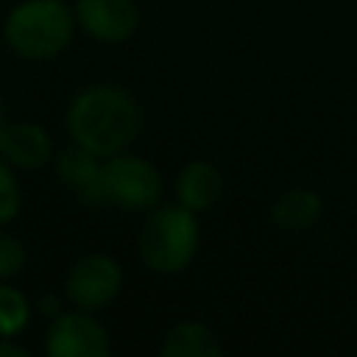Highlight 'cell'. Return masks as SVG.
I'll return each instance as SVG.
<instances>
[{"mask_svg": "<svg viewBox=\"0 0 357 357\" xmlns=\"http://www.w3.org/2000/svg\"><path fill=\"white\" fill-rule=\"evenodd\" d=\"M64 123L75 145L106 159L134 142L142 126V114L137 100L126 89L98 84L81 89L70 100Z\"/></svg>", "mask_w": 357, "mask_h": 357, "instance_id": "6da1fadb", "label": "cell"}, {"mask_svg": "<svg viewBox=\"0 0 357 357\" xmlns=\"http://www.w3.org/2000/svg\"><path fill=\"white\" fill-rule=\"evenodd\" d=\"M75 14L64 0H20L3 20V42L28 61H45L67 50Z\"/></svg>", "mask_w": 357, "mask_h": 357, "instance_id": "7a4b0ae2", "label": "cell"}, {"mask_svg": "<svg viewBox=\"0 0 357 357\" xmlns=\"http://www.w3.org/2000/svg\"><path fill=\"white\" fill-rule=\"evenodd\" d=\"M137 248L148 271L165 273V276L181 273L198 251L195 212L181 204L156 206L139 229Z\"/></svg>", "mask_w": 357, "mask_h": 357, "instance_id": "3957f363", "label": "cell"}, {"mask_svg": "<svg viewBox=\"0 0 357 357\" xmlns=\"http://www.w3.org/2000/svg\"><path fill=\"white\" fill-rule=\"evenodd\" d=\"M103 192L106 204H114L120 209H153L162 195V176L153 162L120 151L103 159Z\"/></svg>", "mask_w": 357, "mask_h": 357, "instance_id": "277c9868", "label": "cell"}, {"mask_svg": "<svg viewBox=\"0 0 357 357\" xmlns=\"http://www.w3.org/2000/svg\"><path fill=\"white\" fill-rule=\"evenodd\" d=\"M123 290V268L109 254L81 257L64 276V298L78 310H100Z\"/></svg>", "mask_w": 357, "mask_h": 357, "instance_id": "5b68a950", "label": "cell"}, {"mask_svg": "<svg viewBox=\"0 0 357 357\" xmlns=\"http://www.w3.org/2000/svg\"><path fill=\"white\" fill-rule=\"evenodd\" d=\"M112 349L106 329L86 310H61L50 318L45 332V351L50 357H106Z\"/></svg>", "mask_w": 357, "mask_h": 357, "instance_id": "8992f818", "label": "cell"}, {"mask_svg": "<svg viewBox=\"0 0 357 357\" xmlns=\"http://www.w3.org/2000/svg\"><path fill=\"white\" fill-rule=\"evenodd\" d=\"M75 25L98 42L117 45L134 36L139 25V11L134 0H75Z\"/></svg>", "mask_w": 357, "mask_h": 357, "instance_id": "52a82bcc", "label": "cell"}, {"mask_svg": "<svg viewBox=\"0 0 357 357\" xmlns=\"http://www.w3.org/2000/svg\"><path fill=\"white\" fill-rule=\"evenodd\" d=\"M56 176L59 181L81 201L89 206H103L106 192H103V162L92 151L81 145H70L56 156Z\"/></svg>", "mask_w": 357, "mask_h": 357, "instance_id": "ba28073f", "label": "cell"}, {"mask_svg": "<svg viewBox=\"0 0 357 357\" xmlns=\"http://www.w3.org/2000/svg\"><path fill=\"white\" fill-rule=\"evenodd\" d=\"M0 156L14 170H39L53 159V139L45 126L14 120L0 131Z\"/></svg>", "mask_w": 357, "mask_h": 357, "instance_id": "9c48e42d", "label": "cell"}, {"mask_svg": "<svg viewBox=\"0 0 357 357\" xmlns=\"http://www.w3.org/2000/svg\"><path fill=\"white\" fill-rule=\"evenodd\" d=\"M220 192H223V176L206 159L187 162L176 176V201L192 212H204L215 206Z\"/></svg>", "mask_w": 357, "mask_h": 357, "instance_id": "30bf717a", "label": "cell"}, {"mask_svg": "<svg viewBox=\"0 0 357 357\" xmlns=\"http://www.w3.org/2000/svg\"><path fill=\"white\" fill-rule=\"evenodd\" d=\"M220 351L218 332L201 321H178L162 340V357H218Z\"/></svg>", "mask_w": 357, "mask_h": 357, "instance_id": "8fae6325", "label": "cell"}, {"mask_svg": "<svg viewBox=\"0 0 357 357\" xmlns=\"http://www.w3.org/2000/svg\"><path fill=\"white\" fill-rule=\"evenodd\" d=\"M321 212H324L321 195L315 190L296 187V190H287L276 198V204L271 209V218L284 231H304V229H312L321 220Z\"/></svg>", "mask_w": 357, "mask_h": 357, "instance_id": "7c38bea8", "label": "cell"}, {"mask_svg": "<svg viewBox=\"0 0 357 357\" xmlns=\"http://www.w3.org/2000/svg\"><path fill=\"white\" fill-rule=\"evenodd\" d=\"M31 321V301L28 296L8 284V282H0V335L6 337H17Z\"/></svg>", "mask_w": 357, "mask_h": 357, "instance_id": "4fadbf2b", "label": "cell"}, {"mask_svg": "<svg viewBox=\"0 0 357 357\" xmlns=\"http://www.w3.org/2000/svg\"><path fill=\"white\" fill-rule=\"evenodd\" d=\"M22 206V190L14 176V167L0 156V226H8Z\"/></svg>", "mask_w": 357, "mask_h": 357, "instance_id": "5bb4252c", "label": "cell"}, {"mask_svg": "<svg viewBox=\"0 0 357 357\" xmlns=\"http://www.w3.org/2000/svg\"><path fill=\"white\" fill-rule=\"evenodd\" d=\"M25 262H28V254L22 240L14 237L6 226H0V282H11L14 276H20Z\"/></svg>", "mask_w": 357, "mask_h": 357, "instance_id": "9a60e30c", "label": "cell"}, {"mask_svg": "<svg viewBox=\"0 0 357 357\" xmlns=\"http://www.w3.org/2000/svg\"><path fill=\"white\" fill-rule=\"evenodd\" d=\"M31 351L22 346V343H17L14 337H6V335H0V357H28Z\"/></svg>", "mask_w": 357, "mask_h": 357, "instance_id": "2e32d148", "label": "cell"}, {"mask_svg": "<svg viewBox=\"0 0 357 357\" xmlns=\"http://www.w3.org/2000/svg\"><path fill=\"white\" fill-rule=\"evenodd\" d=\"M39 310H42L47 318L59 315V312H61V301H59V296H56V293H45V296L39 298Z\"/></svg>", "mask_w": 357, "mask_h": 357, "instance_id": "e0dca14e", "label": "cell"}, {"mask_svg": "<svg viewBox=\"0 0 357 357\" xmlns=\"http://www.w3.org/2000/svg\"><path fill=\"white\" fill-rule=\"evenodd\" d=\"M6 123H8V120H6V103H3V98H0V131H3Z\"/></svg>", "mask_w": 357, "mask_h": 357, "instance_id": "ac0fdd59", "label": "cell"}]
</instances>
